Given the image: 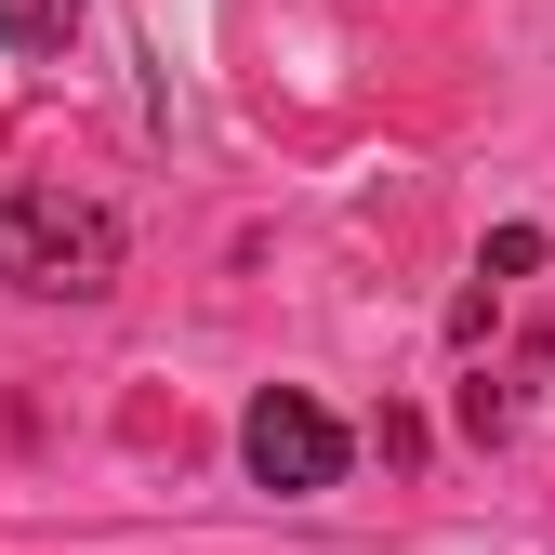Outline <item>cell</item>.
I'll use <instances>...</instances> for the list:
<instances>
[{
  "label": "cell",
  "instance_id": "cell-5",
  "mask_svg": "<svg viewBox=\"0 0 555 555\" xmlns=\"http://www.w3.org/2000/svg\"><path fill=\"white\" fill-rule=\"evenodd\" d=\"M503 424H516V397H503L490 371H476V384H463V437H503Z\"/></svg>",
  "mask_w": 555,
  "mask_h": 555
},
{
  "label": "cell",
  "instance_id": "cell-4",
  "mask_svg": "<svg viewBox=\"0 0 555 555\" xmlns=\"http://www.w3.org/2000/svg\"><path fill=\"white\" fill-rule=\"evenodd\" d=\"M529 264H542V225H503L490 251H476V278H490V292H503V278H529Z\"/></svg>",
  "mask_w": 555,
  "mask_h": 555
},
{
  "label": "cell",
  "instance_id": "cell-2",
  "mask_svg": "<svg viewBox=\"0 0 555 555\" xmlns=\"http://www.w3.org/2000/svg\"><path fill=\"white\" fill-rule=\"evenodd\" d=\"M344 450H358V437H344L305 384H264L238 410V463H251V490H278V503H318L331 476H344Z\"/></svg>",
  "mask_w": 555,
  "mask_h": 555
},
{
  "label": "cell",
  "instance_id": "cell-1",
  "mask_svg": "<svg viewBox=\"0 0 555 555\" xmlns=\"http://www.w3.org/2000/svg\"><path fill=\"white\" fill-rule=\"evenodd\" d=\"M0 278L27 305H106L119 292V212L66 185H0Z\"/></svg>",
  "mask_w": 555,
  "mask_h": 555
},
{
  "label": "cell",
  "instance_id": "cell-3",
  "mask_svg": "<svg viewBox=\"0 0 555 555\" xmlns=\"http://www.w3.org/2000/svg\"><path fill=\"white\" fill-rule=\"evenodd\" d=\"M66 27H80V0H0V40L14 53H53Z\"/></svg>",
  "mask_w": 555,
  "mask_h": 555
}]
</instances>
